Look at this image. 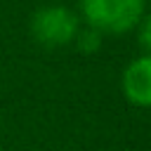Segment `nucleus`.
Masks as SVG:
<instances>
[{
  "label": "nucleus",
  "mask_w": 151,
  "mask_h": 151,
  "mask_svg": "<svg viewBox=\"0 0 151 151\" xmlns=\"http://www.w3.org/2000/svg\"><path fill=\"white\" fill-rule=\"evenodd\" d=\"M83 17L97 33H127L144 17V0H83Z\"/></svg>",
  "instance_id": "1"
},
{
  "label": "nucleus",
  "mask_w": 151,
  "mask_h": 151,
  "mask_svg": "<svg viewBox=\"0 0 151 151\" xmlns=\"http://www.w3.org/2000/svg\"><path fill=\"white\" fill-rule=\"evenodd\" d=\"M78 31V17L64 5L40 7L31 19V33L45 47H64L73 42Z\"/></svg>",
  "instance_id": "2"
},
{
  "label": "nucleus",
  "mask_w": 151,
  "mask_h": 151,
  "mask_svg": "<svg viewBox=\"0 0 151 151\" xmlns=\"http://www.w3.org/2000/svg\"><path fill=\"white\" fill-rule=\"evenodd\" d=\"M123 94L134 106H151V54H142L127 64L123 73Z\"/></svg>",
  "instance_id": "3"
},
{
  "label": "nucleus",
  "mask_w": 151,
  "mask_h": 151,
  "mask_svg": "<svg viewBox=\"0 0 151 151\" xmlns=\"http://www.w3.org/2000/svg\"><path fill=\"white\" fill-rule=\"evenodd\" d=\"M139 42L144 47V54H151V14L149 17H142L139 21Z\"/></svg>",
  "instance_id": "4"
}]
</instances>
